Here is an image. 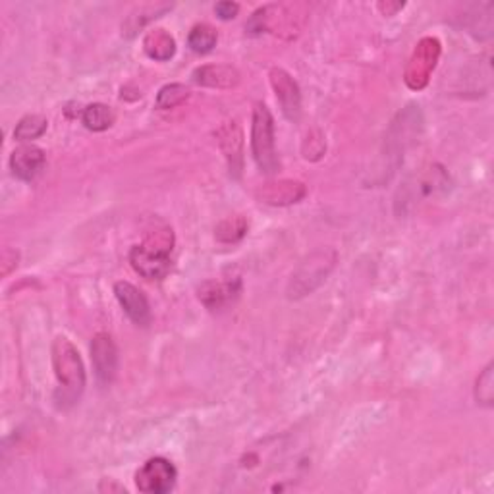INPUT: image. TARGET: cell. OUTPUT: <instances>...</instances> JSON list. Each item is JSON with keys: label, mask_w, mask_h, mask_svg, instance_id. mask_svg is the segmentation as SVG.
<instances>
[{"label": "cell", "mask_w": 494, "mask_h": 494, "mask_svg": "<svg viewBox=\"0 0 494 494\" xmlns=\"http://www.w3.org/2000/svg\"><path fill=\"white\" fill-rule=\"evenodd\" d=\"M53 367L60 384L56 392L58 406H74L84 394L87 379L82 355L66 336H58L53 342Z\"/></svg>", "instance_id": "cell-1"}, {"label": "cell", "mask_w": 494, "mask_h": 494, "mask_svg": "<svg viewBox=\"0 0 494 494\" xmlns=\"http://www.w3.org/2000/svg\"><path fill=\"white\" fill-rule=\"evenodd\" d=\"M173 245L174 234L170 228L151 232L143 243L132 247L130 262L133 271L147 281H163L173 269V261H170Z\"/></svg>", "instance_id": "cell-2"}, {"label": "cell", "mask_w": 494, "mask_h": 494, "mask_svg": "<svg viewBox=\"0 0 494 494\" xmlns=\"http://www.w3.org/2000/svg\"><path fill=\"white\" fill-rule=\"evenodd\" d=\"M336 259H338L336 252L331 250V247H324V250H317L305 261H301V265L293 271L290 278L288 298L300 300L309 296V293H313L332 272Z\"/></svg>", "instance_id": "cell-3"}, {"label": "cell", "mask_w": 494, "mask_h": 494, "mask_svg": "<svg viewBox=\"0 0 494 494\" xmlns=\"http://www.w3.org/2000/svg\"><path fill=\"white\" fill-rule=\"evenodd\" d=\"M252 153L261 173L276 174L281 168L274 143V118L267 104L257 103L252 118Z\"/></svg>", "instance_id": "cell-4"}, {"label": "cell", "mask_w": 494, "mask_h": 494, "mask_svg": "<svg viewBox=\"0 0 494 494\" xmlns=\"http://www.w3.org/2000/svg\"><path fill=\"white\" fill-rule=\"evenodd\" d=\"M303 15L298 12V6H286V5H267L259 8L245 29L250 34H272L281 37H296L303 25Z\"/></svg>", "instance_id": "cell-5"}, {"label": "cell", "mask_w": 494, "mask_h": 494, "mask_svg": "<svg viewBox=\"0 0 494 494\" xmlns=\"http://www.w3.org/2000/svg\"><path fill=\"white\" fill-rule=\"evenodd\" d=\"M442 53V44L437 37H423L413 49L404 72V82L411 91H421L429 85Z\"/></svg>", "instance_id": "cell-6"}, {"label": "cell", "mask_w": 494, "mask_h": 494, "mask_svg": "<svg viewBox=\"0 0 494 494\" xmlns=\"http://www.w3.org/2000/svg\"><path fill=\"white\" fill-rule=\"evenodd\" d=\"M178 471L166 458H151L135 473V487L145 494H166L174 489Z\"/></svg>", "instance_id": "cell-7"}, {"label": "cell", "mask_w": 494, "mask_h": 494, "mask_svg": "<svg viewBox=\"0 0 494 494\" xmlns=\"http://www.w3.org/2000/svg\"><path fill=\"white\" fill-rule=\"evenodd\" d=\"M269 80L276 93L278 104L282 108V114L290 122H298L301 118V93L298 82L282 68H272Z\"/></svg>", "instance_id": "cell-8"}, {"label": "cell", "mask_w": 494, "mask_h": 494, "mask_svg": "<svg viewBox=\"0 0 494 494\" xmlns=\"http://www.w3.org/2000/svg\"><path fill=\"white\" fill-rule=\"evenodd\" d=\"M307 195V188L303 182L298 180H278L267 182L255 192V197L261 203L271 207H290L296 205Z\"/></svg>", "instance_id": "cell-9"}, {"label": "cell", "mask_w": 494, "mask_h": 494, "mask_svg": "<svg viewBox=\"0 0 494 494\" xmlns=\"http://www.w3.org/2000/svg\"><path fill=\"white\" fill-rule=\"evenodd\" d=\"M91 361L95 367V375L103 384L113 382L118 370V348L113 336L99 332L91 342Z\"/></svg>", "instance_id": "cell-10"}, {"label": "cell", "mask_w": 494, "mask_h": 494, "mask_svg": "<svg viewBox=\"0 0 494 494\" xmlns=\"http://www.w3.org/2000/svg\"><path fill=\"white\" fill-rule=\"evenodd\" d=\"M216 137H219V145L226 157L230 174L240 178L243 170V132L238 126V122H224L216 132Z\"/></svg>", "instance_id": "cell-11"}, {"label": "cell", "mask_w": 494, "mask_h": 494, "mask_svg": "<svg viewBox=\"0 0 494 494\" xmlns=\"http://www.w3.org/2000/svg\"><path fill=\"white\" fill-rule=\"evenodd\" d=\"M114 293L120 307L124 309V313L132 319V322H135L137 327H147L151 322V307L145 293L133 284L124 281L114 284Z\"/></svg>", "instance_id": "cell-12"}, {"label": "cell", "mask_w": 494, "mask_h": 494, "mask_svg": "<svg viewBox=\"0 0 494 494\" xmlns=\"http://www.w3.org/2000/svg\"><path fill=\"white\" fill-rule=\"evenodd\" d=\"M242 293V282L238 281H209L203 282L197 290L199 301L203 303L211 311H221V309H226L228 305L234 303Z\"/></svg>", "instance_id": "cell-13"}, {"label": "cell", "mask_w": 494, "mask_h": 494, "mask_svg": "<svg viewBox=\"0 0 494 494\" xmlns=\"http://www.w3.org/2000/svg\"><path fill=\"white\" fill-rule=\"evenodd\" d=\"M44 163H46L44 151L35 145H22L15 149L10 157L12 174L24 182L34 180L43 170Z\"/></svg>", "instance_id": "cell-14"}, {"label": "cell", "mask_w": 494, "mask_h": 494, "mask_svg": "<svg viewBox=\"0 0 494 494\" xmlns=\"http://www.w3.org/2000/svg\"><path fill=\"white\" fill-rule=\"evenodd\" d=\"M193 82L201 87L232 89L240 84V72L228 64H205L193 72Z\"/></svg>", "instance_id": "cell-15"}, {"label": "cell", "mask_w": 494, "mask_h": 494, "mask_svg": "<svg viewBox=\"0 0 494 494\" xmlns=\"http://www.w3.org/2000/svg\"><path fill=\"white\" fill-rule=\"evenodd\" d=\"M143 51L153 60L166 62L176 54V41L166 29H151L143 39Z\"/></svg>", "instance_id": "cell-16"}, {"label": "cell", "mask_w": 494, "mask_h": 494, "mask_svg": "<svg viewBox=\"0 0 494 494\" xmlns=\"http://www.w3.org/2000/svg\"><path fill=\"white\" fill-rule=\"evenodd\" d=\"M114 120H116V116H114L113 108L108 104H103V103H93V104L85 106L84 114H82L84 126L91 132H104L113 126Z\"/></svg>", "instance_id": "cell-17"}, {"label": "cell", "mask_w": 494, "mask_h": 494, "mask_svg": "<svg viewBox=\"0 0 494 494\" xmlns=\"http://www.w3.org/2000/svg\"><path fill=\"white\" fill-rule=\"evenodd\" d=\"M216 39H219V35H216V29L212 25H209V24H197L190 31L188 44H190V49L193 53L207 54V53H211L214 49Z\"/></svg>", "instance_id": "cell-18"}, {"label": "cell", "mask_w": 494, "mask_h": 494, "mask_svg": "<svg viewBox=\"0 0 494 494\" xmlns=\"http://www.w3.org/2000/svg\"><path fill=\"white\" fill-rule=\"evenodd\" d=\"M247 228H250V224H247L242 214L230 216V219L216 226V240L222 243H236L245 236Z\"/></svg>", "instance_id": "cell-19"}, {"label": "cell", "mask_w": 494, "mask_h": 494, "mask_svg": "<svg viewBox=\"0 0 494 494\" xmlns=\"http://www.w3.org/2000/svg\"><path fill=\"white\" fill-rule=\"evenodd\" d=\"M46 126H49V122H46L44 116L29 114L18 122V126L14 130V137L18 142H31V139L41 137L46 132Z\"/></svg>", "instance_id": "cell-20"}, {"label": "cell", "mask_w": 494, "mask_h": 494, "mask_svg": "<svg viewBox=\"0 0 494 494\" xmlns=\"http://www.w3.org/2000/svg\"><path fill=\"white\" fill-rule=\"evenodd\" d=\"M190 97V89L182 85V84H168L164 85L159 95H157V108L161 111H168V108H176L182 103H185V99Z\"/></svg>", "instance_id": "cell-21"}, {"label": "cell", "mask_w": 494, "mask_h": 494, "mask_svg": "<svg viewBox=\"0 0 494 494\" xmlns=\"http://www.w3.org/2000/svg\"><path fill=\"white\" fill-rule=\"evenodd\" d=\"M492 363L485 367V370L477 379L475 386V398L479 404L483 406H492V398H494V377H492Z\"/></svg>", "instance_id": "cell-22"}, {"label": "cell", "mask_w": 494, "mask_h": 494, "mask_svg": "<svg viewBox=\"0 0 494 494\" xmlns=\"http://www.w3.org/2000/svg\"><path fill=\"white\" fill-rule=\"evenodd\" d=\"M324 151H327V143H324V137L319 132H311L305 137V143L301 149L305 161H319Z\"/></svg>", "instance_id": "cell-23"}, {"label": "cell", "mask_w": 494, "mask_h": 494, "mask_svg": "<svg viewBox=\"0 0 494 494\" xmlns=\"http://www.w3.org/2000/svg\"><path fill=\"white\" fill-rule=\"evenodd\" d=\"M18 252L15 250H10V247H6V250L3 252V257H0V267H3V276H8L15 267H18Z\"/></svg>", "instance_id": "cell-24"}, {"label": "cell", "mask_w": 494, "mask_h": 494, "mask_svg": "<svg viewBox=\"0 0 494 494\" xmlns=\"http://www.w3.org/2000/svg\"><path fill=\"white\" fill-rule=\"evenodd\" d=\"M238 12H240V5H236V3H219L214 6V14L219 15L221 20L236 18Z\"/></svg>", "instance_id": "cell-25"}, {"label": "cell", "mask_w": 494, "mask_h": 494, "mask_svg": "<svg viewBox=\"0 0 494 494\" xmlns=\"http://www.w3.org/2000/svg\"><path fill=\"white\" fill-rule=\"evenodd\" d=\"M404 6H406L404 3H396V5H392V3H379V10L384 15H394L398 10H401Z\"/></svg>", "instance_id": "cell-26"}]
</instances>
